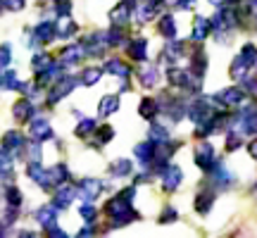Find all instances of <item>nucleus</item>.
Masks as SVG:
<instances>
[{
  "label": "nucleus",
  "mask_w": 257,
  "mask_h": 238,
  "mask_svg": "<svg viewBox=\"0 0 257 238\" xmlns=\"http://www.w3.org/2000/svg\"><path fill=\"white\" fill-rule=\"evenodd\" d=\"M233 122L240 124V134L255 136L257 134V105H245V107H240L238 117L233 119Z\"/></svg>",
  "instance_id": "f257e3e1"
},
{
  "label": "nucleus",
  "mask_w": 257,
  "mask_h": 238,
  "mask_svg": "<svg viewBox=\"0 0 257 238\" xmlns=\"http://www.w3.org/2000/svg\"><path fill=\"white\" fill-rule=\"evenodd\" d=\"M160 174H162V188L169 193L176 191V188L181 186V181H184V172H181V167H176V165L162 167Z\"/></svg>",
  "instance_id": "f03ea898"
},
{
  "label": "nucleus",
  "mask_w": 257,
  "mask_h": 238,
  "mask_svg": "<svg viewBox=\"0 0 257 238\" xmlns=\"http://www.w3.org/2000/svg\"><path fill=\"white\" fill-rule=\"evenodd\" d=\"M243 98H245V91H243V88H238V86L224 88L221 93H217V95H214V100L221 102L224 107H238L240 102H243Z\"/></svg>",
  "instance_id": "7ed1b4c3"
},
{
  "label": "nucleus",
  "mask_w": 257,
  "mask_h": 238,
  "mask_svg": "<svg viewBox=\"0 0 257 238\" xmlns=\"http://www.w3.org/2000/svg\"><path fill=\"white\" fill-rule=\"evenodd\" d=\"M214 162H217V157H214V148H212L210 143H200L198 150H195V165L200 167L202 172H210Z\"/></svg>",
  "instance_id": "20e7f679"
},
{
  "label": "nucleus",
  "mask_w": 257,
  "mask_h": 238,
  "mask_svg": "<svg viewBox=\"0 0 257 238\" xmlns=\"http://www.w3.org/2000/svg\"><path fill=\"white\" fill-rule=\"evenodd\" d=\"M102 188H105V186H102V181H98V179H83L76 191H79V195H81L86 202H93L102 193Z\"/></svg>",
  "instance_id": "39448f33"
},
{
  "label": "nucleus",
  "mask_w": 257,
  "mask_h": 238,
  "mask_svg": "<svg viewBox=\"0 0 257 238\" xmlns=\"http://www.w3.org/2000/svg\"><path fill=\"white\" fill-rule=\"evenodd\" d=\"M212 110H214V105H212V100H207V98H200V100H195L188 107V117L198 124V122H202V119L212 117Z\"/></svg>",
  "instance_id": "423d86ee"
},
{
  "label": "nucleus",
  "mask_w": 257,
  "mask_h": 238,
  "mask_svg": "<svg viewBox=\"0 0 257 238\" xmlns=\"http://www.w3.org/2000/svg\"><path fill=\"white\" fill-rule=\"evenodd\" d=\"M76 86V79H62V81H57L53 83V88H50V93H48V102L50 105H55V102H60L67 95V93H72V88Z\"/></svg>",
  "instance_id": "0eeeda50"
},
{
  "label": "nucleus",
  "mask_w": 257,
  "mask_h": 238,
  "mask_svg": "<svg viewBox=\"0 0 257 238\" xmlns=\"http://www.w3.org/2000/svg\"><path fill=\"white\" fill-rule=\"evenodd\" d=\"M162 8V0H146V3H141L136 10V19L141 22V24H146V22H150V19L157 15V10Z\"/></svg>",
  "instance_id": "6e6552de"
},
{
  "label": "nucleus",
  "mask_w": 257,
  "mask_h": 238,
  "mask_svg": "<svg viewBox=\"0 0 257 238\" xmlns=\"http://www.w3.org/2000/svg\"><path fill=\"white\" fill-rule=\"evenodd\" d=\"M76 188L74 186H67V183H60V188H57V193H55V207H60V210H64V207H69L72 205V200L76 198Z\"/></svg>",
  "instance_id": "1a4fd4ad"
},
{
  "label": "nucleus",
  "mask_w": 257,
  "mask_h": 238,
  "mask_svg": "<svg viewBox=\"0 0 257 238\" xmlns=\"http://www.w3.org/2000/svg\"><path fill=\"white\" fill-rule=\"evenodd\" d=\"M36 221L43 229H53L57 224V207L55 205H43V207L36 212Z\"/></svg>",
  "instance_id": "9d476101"
},
{
  "label": "nucleus",
  "mask_w": 257,
  "mask_h": 238,
  "mask_svg": "<svg viewBox=\"0 0 257 238\" xmlns=\"http://www.w3.org/2000/svg\"><path fill=\"white\" fill-rule=\"evenodd\" d=\"M29 131H31V138L38 141V143H43V141H48V138L53 136V129H50V124H48L46 119H34Z\"/></svg>",
  "instance_id": "9b49d317"
},
{
  "label": "nucleus",
  "mask_w": 257,
  "mask_h": 238,
  "mask_svg": "<svg viewBox=\"0 0 257 238\" xmlns=\"http://www.w3.org/2000/svg\"><path fill=\"white\" fill-rule=\"evenodd\" d=\"M134 153H136L138 162H141L143 167L153 165V160H155V143H153V141H148V143H141V146L134 148Z\"/></svg>",
  "instance_id": "f8f14e48"
},
{
  "label": "nucleus",
  "mask_w": 257,
  "mask_h": 238,
  "mask_svg": "<svg viewBox=\"0 0 257 238\" xmlns=\"http://www.w3.org/2000/svg\"><path fill=\"white\" fill-rule=\"evenodd\" d=\"M55 36H57V27L53 22H43V24H38L36 31H34V38H36L38 43H50Z\"/></svg>",
  "instance_id": "ddd939ff"
},
{
  "label": "nucleus",
  "mask_w": 257,
  "mask_h": 238,
  "mask_svg": "<svg viewBox=\"0 0 257 238\" xmlns=\"http://www.w3.org/2000/svg\"><path fill=\"white\" fill-rule=\"evenodd\" d=\"M128 17H131V5H126L124 0H121V5H117V8L110 12V19L114 27H124L128 22Z\"/></svg>",
  "instance_id": "4468645a"
},
{
  "label": "nucleus",
  "mask_w": 257,
  "mask_h": 238,
  "mask_svg": "<svg viewBox=\"0 0 257 238\" xmlns=\"http://www.w3.org/2000/svg\"><path fill=\"white\" fill-rule=\"evenodd\" d=\"M210 31H212V24L207 22V19H205V17H195V22H193L191 38H193V41H205V38L210 36Z\"/></svg>",
  "instance_id": "2eb2a0df"
},
{
  "label": "nucleus",
  "mask_w": 257,
  "mask_h": 238,
  "mask_svg": "<svg viewBox=\"0 0 257 238\" xmlns=\"http://www.w3.org/2000/svg\"><path fill=\"white\" fill-rule=\"evenodd\" d=\"M3 148L10 150V153H17L24 148V136L19 134V131H8L5 136H3Z\"/></svg>",
  "instance_id": "dca6fc26"
},
{
  "label": "nucleus",
  "mask_w": 257,
  "mask_h": 238,
  "mask_svg": "<svg viewBox=\"0 0 257 238\" xmlns=\"http://www.w3.org/2000/svg\"><path fill=\"white\" fill-rule=\"evenodd\" d=\"M34 105L29 100H17L15 102V107H12V114H15V119L17 122H29V119L34 117Z\"/></svg>",
  "instance_id": "f3484780"
},
{
  "label": "nucleus",
  "mask_w": 257,
  "mask_h": 238,
  "mask_svg": "<svg viewBox=\"0 0 257 238\" xmlns=\"http://www.w3.org/2000/svg\"><path fill=\"white\" fill-rule=\"evenodd\" d=\"M148 55V41H143V38H136V41H131L128 43V57H134V60H146Z\"/></svg>",
  "instance_id": "a211bd4d"
},
{
  "label": "nucleus",
  "mask_w": 257,
  "mask_h": 238,
  "mask_svg": "<svg viewBox=\"0 0 257 238\" xmlns=\"http://www.w3.org/2000/svg\"><path fill=\"white\" fill-rule=\"evenodd\" d=\"M119 110V98L117 95H105L100 100V107H98V114L100 117H110L112 112Z\"/></svg>",
  "instance_id": "6ab92c4d"
},
{
  "label": "nucleus",
  "mask_w": 257,
  "mask_h": 238,
  "mask_svg": "<svg viewBox=\"0 0 257 238\" xmlns=\"http://www.w3.org/2000/svg\"><path fill=\"white\" fill-rule=\"evenodd\" d=\"M138 76H141V83H143L146 88H155V86H157V69H155V67H150V64L141 67Z\"/></svg>",
  "instance_id": "aec40b11"
},
{
  "label": "nucleus",
  "mask_w": 257,
  "mask_h": 238,
  "mask_svg": "<svg viewBox=\"0 0 257 238\" xmlns=\"http://www.w3.org/2000/svg\"><path fill=\"white\" fill-rule=\"evenodd\" d=\"M212 202H214V191H202L198 193V200H195V210L200 212V214H207L212 207Z\"/></svg>",
  "instance_id": "412c9836"
},
{
  "label": "nucleus",
  "mask_w": 257,
  "mask_h": 238,
  "mask_svg": "<svg viewBox=\"0 0 257 238\" xmlns=\"http://www.w3.org/2000/svg\"><path fill=\"white\" fill-rule=\"evenodd\" d=\"M160 34L165 38H174L176 36V22L172 15H162V19H160Z\"/></svg>",
  "instance_id": "4be33fe9"
},
{
  "label": "nucleus",
  "mask_w": 257,
  "mask_h": 238,
  "mask_svg": "<svg viewBox=\"0 0 257 238\" xmlns=\"http://www.w3.org/2000/svg\"><path fill=\"white\" fill-rule=\"evenodd\" d=\"M105 69H107L110 74H117V76H121V79H128V74H131V67H126V64L121 62V60H107Z\"/></svg>",
  "instance_id": "5701e85b"
},
{
  "label": "nucleus",
  "mask_w": 257,
  "mask_h": 238,
  "mask_svg": "<svg viewBox=\"0 0 257 238\" xmlns=\"http://www.w3.org/2000/svg\"><path fill=\"white\" fill-rule=\"evenodd\" d=\"M83 53H86V48L83 46H69V48H64L62 50V62H79L83 57Z\"/></svg>",
  "instance_id": "b1692460"
},
{
  "label": "nucleus",
  "mask_w": 257,
  "mask_h": 238,
  "mask_svg": "<svg viewBox=\"0 0 257 238\" xmlns=\"http://www.w3.org/2000/svg\"><path fill=\"white\" fill-rule=\"evenodd\" d=\"M138 112H141V117L153 119L157 112H160V105H157V100H153V98H146V100H141V107H138Z\"/></svg>",
  "instance_id": "393cba45"
},
{
  "label": "nucleus",
  "mask_w": 257,
  "mask_h": 238,
  "mask_svg": "<svg viewBox=\"0 0 257 238\" xmlns=\"http://www.w3.org/2000/svg\"><path fill=\"white\" fill-rule=\"evenodd\" d=\"M100 76H102L100 67H86V69H83V74H81V83H83V86H95Z\"/></svg>",
  "instance_id": "a878e982"
},
{
  "label": "nucleus",
  "mask_w": 257,
  "mask_h": 238,
  "mask_svg": "<svg viewBox=\"0 0 257 238\" xmlns=\"http://www.w3.org/2000/svg\"><path fill=\"white\" fill-rule=\"evenodd\" d=\"M240 60L248 64V67H255L257 64V46L255 43H245L243 50H240Z\"/></svg>",
  "instance_id": "bb28decb"
},
{
  "label": "nucleus",
  "mask_w": 257,
  "mask_h": 238,
  "mask_svg": "<svg viewBox=\"0 0 257 238\" xmlns=\"http://www.w3.org/2000/svg\"><path fill=\"white\" fill-rule=\"evenodd\" d=\"M131 169H134V165L128 162V160H114L110 165V172L114 176H128L131 174Z\"/></svg>",
  "instance_id": "cd10ccee"
},
{
  "label": "nucleus",
  "mask_w": 257,
  "mask_h": 238,
  "mask_svg": "<svg viewBox=\"0 0 257 238\" xmlns=\"http://www.w3.org/2000/svg\"><path fill=\"white\" fill-rule=\"evenodd\" d=\"M205 69H207V57L202 55V53H195V55L191 57V72L195 74V76H202Z\"/></svg>",
  "instance_id": "c85d7f7f"
},
{
  "label": "nucleus",
  "mask_w": 257,
  "mask_h": 238,
  "mask_svg": "<svg viewBox=\"0 0 257 238\" xmlns=\"http://www.w3.org/2000/svg\"><path fill=\"white\" fill-rule=\"evenodd\" d=\"M76 34V24H74L72 19H67L64 17L60 24H57V36L60 38H69V36H74Z\"/></svg>",
  "instance_id": "c756f323"
},
{
  "label": "nucleus",
  "mask_w": 257,
  "mask_h": 238,
  "mask_svg": "<svg viewBox=\"0 0 257 238\" xmlns=\"http://www.w3.org/2000/svg\"><path fill=\"white\" fill-rule=\"evenodd\" d=\"M50 176H53V181L60 186V183H67L69 181V169H67V165H55L53 169H50Z\"/></svg>",
  "instance_id": "7c9ffc66"
},
{
  "label": "nucleus",
  "mask_w": 257,
  "mask_h": 238,
  "mask_svg": "<svg viewBox=\"0 0 257 238\" xmlns=\"http://www.w3.org/2000/svg\"><path fill=\"white\" fill-rule=\"evenodd\" d=\"M12 155H10V150L3 148V153H0V176H10L12 174Z\"/></svg>",
  "instance_id": "2f4dec72"
},
{
  "label": "nucleus",
  "mask_w": 257,
  "mask_h": 238,
  "mask_svg": "<svg viewBox=\"0 0 257 238\" xmlns=\"http://www.w3.org/2000/svg\"><path fill=\"white\" fill-rule=\"evenodd\" d=\"M248 69L250 67L238 57V60H233V64H231V76H233V79H245Z\"/></svg>",
  "instance_id": "473e14b6"
},
{
  "label": "nucleus",
  "mask_w": 257,
  "mask_h": 238,
  "mask_svg": "<svg viewBox=\"0 0 257 238\" xmlns=\"http://www.w3.org/2000/svg\"><path fill=\"white\" fill-rule=\"evenodd\" d=\"M5 198H8V207H19L22 205V191H19L17 186H10Z\"/></svg>",
  "instance_id": "72a5a7b5"
},
{
  "label": "nucleus",
  "mask_w": 257,
  "mask_h": 238,
  "mask_svg": "<svg viewBox=\"0 0 257 238\" xmlns=\"http://www.w3.org/2000/svg\"><path fill=\"white\" fill-rule=\"evenodd\" d=\"M0 86H3L5 91H10V88H19L17 74H15V72H5V74H0Z\"/></svg>",
  "instance_id": "f704fd0d"
},
{
  "label": "nucleus",
  "mask_w": 257,
  "mask_h": 238,
  "mask_svg": "<svg viewBox=\"0 0 257 238\" xmlns=\"http://www.w3.org/2000/svg\"><path fill=\"white\" fill-rule=\"evenodd\" d=\"M50 64H53V57L48 55V53H41V55L34 57V69H36V74L38 72H46Z\"/></svg>",
  "instance_id": "c9c22d12"
},
{
  "label": "nucleus",
  "mask_w": 257,
  "mask_h": 238,
  "mask_svg": "<svg viewBox=\"0 0 257 238\" xmlns=\"http://www.w3.org/2000/svg\"><path fill=\"white\" fill-rule=\"evenodd\" d=\"M167 136H169V131H167L165 127H160V124H153V127H150V141H153V143H162V141H167Z\"/></svg>",
  "instance_id": "e433bc0d"
},
{
  "label": "nucleus",
  "mask_w": 257,
  "mask_h": 238,
  "mask_svg": "<svg viewBox=\"0 0 257 238\" xmlns=\"http://www.w3.org/2000/svg\"><path fill=\"white\" fill-rule=\"evenodd\" d=\"M93 131H95V122H93V119H81V124L76 127V136L86 138L88 134H93Z\"/></svg>",
  "instance_id": "4c0bfd02"
},
{
  "label": "nucleus",
  "mask_w": 257,
  "mask_h": 238,
  "mask_svg": "<svg viewBox=\"0 0 257 238\" xmlns=\"http://www.w3.org/2000/svg\"><path fill=\"white\" fill-rule=\"evenodd\" d=\"M112 136H114V129L112 127H100L98 129V138H95V143H98V146H105Z\"/></svg>",
  "instance_id": "58836bf2"
},
{
  "label": "nucleus",
  "mask_w": 257,
  "mask_h": 238,
  "mask_svg": "<svg viewBox=\"0 0 257 238\" xmlns=\"http://www.w3.org/2000/svg\"><path fill=\"white\" fill-rule=\"evenodd\" d=\"M243 146V138H240L238 131H231L229 136H226V150H238Z\"/></svg>",
  "instance_id": "ea45409f"
},
{
  "label": "nucleus",
  "mask_w": 257,
  "mask_h": 238,
  "mask_svg": "<svg viewBox=\"0 0 257 238\" xmlns=\"http://www.w3.org/2000/svg\"><path fill=\"white\" fill-rule=\"evenodd\" d=\"M79 212H81V217H83L86 221H95V214H98V212H95V207H93L91 202H83L81 210H79Z\"/></svg>",
  "instance_id": "a19ab883"
},
{
  "label": "nucleus",
  "mask_w": 257,
  "mask_h": 238,
  "mask_svg": "<svg viewBox=\"0 0 257 238\" xmlns=\"http://www.w3.org/2000/svg\"><path fill=\"white\" fill-rule=\"evenodd\" d=\"M10 60H12V50H10V46H0V67H8Z\"/></svg>",
  "instance_id": "79ce46f5"
},
{
  "label": "nucleus",
  "mask_w": 257,
  "mask_h": 238,
  "mask_svg": "<svg viewBox=\"0 0 257 238\" xmlns=\"http://www.w3.org/2000/svg\"><path fill=\"white\" fill-rule=\"evenodd\" d=\"M0 3H3V5H5L8 10H15V12H19V10H24V3H27V0H0Z\"/></svg>",
  "instance_id": "37998d69"
},
{
  "label": "nucleus",
  "mask_w": 257,
  "mask_h": 238,
  "mask_svg": "<svg viewBox=\"0 0 257 238\" xmlns=\"http://www.w3.org/2000/svg\"><path fill=\"white\" fill-rule=\"evenodd\" d=\"M179 214H176V210L174 207H167L165 212H162V217H160V221H174Z\"/></svg>",
  "instance_id": "c03bdc74"
},
{
  "label": "nucleus",
  "mask_w": 257,
  "mask_h": 238,
  "mask_svg": "<svg viewBox=\"0 0 257 238\" xmlns=\"http://www.w3.org/2000/svg\"><path fill=\"white\" fill-rule=\"evenodd\" d=\"M193 3H195V0H176V8L179 10H193Z\"/></svg>",
  "instance_id": "a18cd8bd"
},
{
  "label": "nucleus",
  "mask_w": 257,
  "mask_h": 238,
  "mask_svg": "<svg viewBox=\"0 0 257 238\" xmlns=\"http://www.w3.org/2000/svg\"><path fill=\"white\" fill-rule=\"evenodd\" d=\"M248 150H250V155H252V157H255V160H257V138H255V141H250Z\"/></svg>",
  "instance_id": "49530a36"
},
{
  "label": "nucleus",
  "mask_w": 257,
  "mask_h": 238,
  "mask_svg": "<svg viewBox=\"0 0 257 238\" xmlns=\"http://www.w3.org/2000/svg\"><path fill=\"white\" fill-rule=\"evenodd\" d=\"M248 91L252 93V95H255L257 98V79H252V81H248Z\"/></svg>",
  "instance_id": "de8ad7c7"
},
{
  "label": "nucleus",
  "mask_w": 257,
  "mask_h": 238,
  "mask_svg": "<svg viewBox=\"0 0 257 238\" xmlns=\"http://www.w3.org/2000/svg\"><path fill=\"white\" fill-rule=\"evenodd\" d=\"M250 10H252V15L257 17V0H250Z\"/></svg>",
  "instance_id": "09e8293b"
},
{
  "label": "nucleus",
  "mask_w": 257,
  "mask_h": 238,
  "mask_svg": "<svg viewBox=\"0 0 257 238\" xmlns=\"http://www.w3.org/2000/svg\"><path fill=\"white\" fill-rule=\"evenodd\" d=\"M212 5H214V8H221V5H224V3H226V0H210Z\"/></svg>",
  "instance_id": "8fccbe9b"
}]
</instances>
